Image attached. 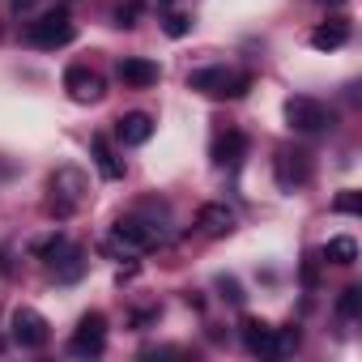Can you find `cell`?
Listing matches in <instances>:
<instances>
[{
	"label": "cell",
	"mask_w": 362,
	"mask_h": 362,
	"mask_svg": "<svg viewBox=\"0 0 362 362\" xmlns=\"http://www.w3.org/2000/svg\"><path fill=\"white\" fill-rule=\"evenodd\" d=\"M324 5H345V0H324Z\"/></svg>",
	"instance_id": "obj_28"
},
{
	"label": "cell",
	"mask_w": 362,
	"mask_h": 362,
	"mask_svg": "<svg viewBox=\"0 0 362 362\" xmlns=\"http://www.w3.org/2000/svg\"><path fill=\"white\" fill-rule=\"evenodd\" d=\"M107 349V315L103 311H86L69 337V354L73 358H98Z\"/></svg>",
	"instance_id": "obj_7"
},
{
	"label": "cell",
	"mask_w": 362,
	"mask_h": 362,
	"mask_svg": "<svg viewBox=\"0 0 362 362\" xmlns=\"http://www.w3.org/2000/svg\"><path fill=\"white\" fill-rule=\"evenodd\" d=\"M0 354H5V337H0Z\"/></svg>",
	"instance_id": "obj_29"
},
{
	"label": "cell",
	"mask_w": 362,
	"mask_h": 362,
	"mask_svg": "<svg viewBox=\"0 0 362 362\" xmlns=\"http://www.w3.org/2000/svg\"><path fill=\"white\" fill-rule=\"evenodd\" d=\"M188 90H197L205 98H243L252 90V73H235L226 64H209V69H197L188 77Z\"/></svg>",
	"instance_id": "obj_4"
},
{
	"label": "cell",
	"mask_w": 362,
	"mask_h": 362,
	"mask_svg": "<svg viewBox=\"0 0 362 362\" xmlns=\"http://www.w3.org/2000/svg\"><path fill=\"white\" fill-rule=\"evenodd\" d=\"M337 315H341V320H358V315H362V290H358V286H345V290H341Z\"/></svg>",
	"instance_id": "obj_20"
},
{
	"label": "cell",
	"mask_w": 362,
	"mask_h": 362,
	"mask_svg": "<svg viewBox=\"0 0 362 362\" xmlns=\"http://www.w3.org/2000/svg\"><path fill=\"white\" fill-rule=\"evenodd\" d=\"M64 90H69V98L81 103V107H94V103L107 98V81H103L94 69H86V64H73V69L64 73Z\"/></svg>",
	"instance_id": "obj_9"
},
{
	"label": "cell",
	"mask_w": 362,
	"mask_h": 362,
	"mask_svg": "<svg viewBox=\"0 0 362 362\" xmlns=\"http://www.w3.org/2000/svg\"><path fill=\"white\" fill-rule=\"evenodd\" d=\"M73 39H77V26H73V13H69L64 5L47 9L43 18H35V22L26 26V43H30V47H39V52L69 47Z\"/></svg>",
	"instance_id": "obj_3"
},
{
	"label": "cell",
	"mask_w": 362,
	"mask_h": 362,
	"mask_svg": "<svg viewBox=\"0 0 362 362\" xmlns=\"http://www.w3.org/2000/svg\"><path fill=\"white\" fill-rule=\"evenodd\" d=\"M47 209L56 214V218H73L77 209H81V201H86V175L77 170V166H60L52 179H47Z\"/></svg>",
	"instance_id": "obj_5"
},
{
	"label": "cell",
	"mask_w": 362,
	"mask_h": 362,
	"mask_svg": "<svg viewBox=\"0 0 362 362\" xmlns=\"http://www.w3.org/2000/svg\"><path fill=\"white\" fill-rule=\"evenodd\" d=\"M188 30H192V18H184V13H170V18H166V35H170V39H184Z\"/></svg>",
	"instance_id": "obj_24"
},
{
	"label": "cell",
	"mask_w": 362,
	"mask_h": 362,
	"mask_svg": "<svg viewBox=\"0 0 362 362\" xmlns=\"http://www.w3.org/2000/svg\"><path fill=\"white\" fill-rule=\"evenodd\" d=\"M273 170H277V184L286 192H294V188L311 184V153H303V149H277Z\"/></svg>",
	"instance_id": "obj_10"
},
{
	"label": "cell",
	"mask_w": 362,
	"mask_h": 362,
	"mask_svg": "<svg viewBox=\"0 0 362 362\" xmlns=\"http://www.w3.org/2000/svg\"><path fill=\"white\" fill-rule=\"evenodd\" d=\"M286 124H290L294 132L315 136V132L332 128V111H328L320 98H311V94H294V98L286 103Z\"/></svg>",
	"instance_id": "obj_6"
},
{
	"label": "cell",
	"mask_w": 362,
	"mask_h": 362,
	"mask_svg": "<svg viewBox=\"0 0 362 362\" xmlns=\"http://www.w3.org/2000/svg\"><path fill=\"white\" fill-rule=\"evenodd\" d=\"M115 136H119V145H145L153 136V115H145V111L119 115L115 119Z\"/></svg>",
	"instance_id": "obj_13"
},
{
	"label": "cell",
	"mask_w": 362,
	"mask_h": 362,
	"mask_svg": "<svg viewBox=\"0 0 362 362\" xmlns=\"http://www.w3.org/2000/svg\"><path fill=\"white\" fill-rule=\"evenodd\" d=\"M349 43V18H328L311 30V47L315 52H337Z\"/></svg>",
	"instance_id": "obj_14"
},
{
	"label": "cell",
	"mask_w": 362,
	"mask_h": 362,
	"mask_svg": "<svg viewBox=\"0 0 362 362\" xmlns=\"http://www.w3.org/2000/svg\"><path fill=\"white\" fill-rule=\"evenodd\" d=\"M235 226H239V218H235V209H230L226 201H209V205H201V214H197V230L209 235V239H226Z\"/></svg>",
	"instance_id": "obj_11"
},
{
	"label": "cell",
	"mask_w": 362,
	"mask_h": 362,
	"mask_svg": "<svg viewBox=\"0 0 362 362\" xmlns=\"http://www.w3.org/2000/svg\"><path fill=\"white\" fill-rule=\"evenodd\" d=\"M13 5V13H26V9H35V0H9Z\"/></svg>",
	"instance_id": "obj_27"
},
{
	"label": "cell",
	"mask_w": 362,
	"mask_h": 362,
	"mask_svg": "<svg viewBox=\"0 0 362 362\" xmlns=\"http://www.w3.org/2000/svg\"><path fill=\"white\" fill-rule=\"evenodd\" d=\"M162 239H166V230L158 222H149L145 214H128L111 226V252H124V256H145Z\"/></svg>",
	"instance_id": "obj_2"
},
{
	"label": "cell",
	"mask_w": 362,
	"mask_h": 362,
	"mask_svg": "<svg viewBox=\"0 0 362 362\" xmlns=\"http://www.w3.org/2000/svg\"><path fill=\"white\" fill-rule=\"evenodd\" d=\"M115 73H119V81H124V86H132V90H149V86L158 81V64H153V60H145V56H124Z\"/></svg>",
	"instance_id": "obj_12"
},
{
	"label": "cell",
	"mask_w": 362,
	"mask_h": 362,
	"mask_svg": "<svg viewBox=\"0 0 362 362\" xmlns=\"http://www.w3.org/2000/svg\"><path fill=\"white\" fill-rule=\"evenodd\" d=\"M239 337H243L247 354H256V358H269V345H273V324H264V320H256V315H243V324H239Z\"/></svg>",
	"instance_id": "obj_15"
},
{
	"label": "cell",
	"mask_w": 362,
	"mask_h": 362,
	"mask_svg": "<svg viewBox=\"0 0 362 362\" xmlns=\"http://www.w3.org/2000/svg\"><path fill=\"white\" fill-rule=\"evenodd\" d=\"M9 337H13V345H22V349H43V345L52 341V324H47L35 307H18V311L9 315Z\"/></svg>",
	"instance_id": "obj_8"
},
{
	"label": "cell",
	"mask_w": 362,
	"mask_h": 362,
	"mask_svg": "<svg viewBox=\"0 0 362 362\" xmlns=\"http://www.w3.org/2000/svg\"><path fill=\"white\" fill-rule=\"evenodd\" d=\"M298 345H303V328H298V324L273 328V345H269V358H290Z\"/></svg>",
	"instance_id": "obj_19"
},
{
	"label": "cell",
	"mask_w": 362,
	"mask_h": 362,
	"mask_svg": "<svg viewBox=\"0 0 362 362\" xmlns=\"http://www.w3.org/2000/svg\"><path fill=\"white\" fill-rule=\"evenodd\" d=\"M315 277H320V260L307 256V260H303V286H315Z\"/></svg>",
	"instance_id": "obj_25"
},
{
	"label": "cell",
	"mask_w": 362,
	"mask_h": 362,
	"mask_svg": "<svg viewBox=\"0 0 362 362\" xmlns=\"http://www.w3.org/2000/svg\"><path fill=\"white\" fill-rule=\"evenodd\" d=\"M328 264H341V269H349L354 260H358V243L349 239V235H337V239H328L324 243V252H320Z\"/></svg>",
	"instance_id": "obj_18"
},
{
	"label": "cell",
	"mask_w": 362,
	"mask_h": 362,
	"mask_svg": "<svg viewBox=\"0 0 362 362\" xmlns=\"http://www.w3.org/2000/svg\"><path fill=\"white\" fill-rule=\"evenodd\" d=\"M158 5H162V9H166V5H170V0H158Z\"/></svg>",
	"instance_id": "obj_30"
},
{
	"label": "cell",
	"mask_w": 362,
	"mask_h": 362,
	"mask_svg": "<svg viewBox=\"0 0 362 362\" xmlns=\"http://www.w3.org/2000/svg\"><path fill=\"white\" fill-rule=\"evenodd\" d=\"M35 256L43 260V269L56 277V281H64V286H73V281H81V273H86V252L69 239V235H52V239H43L39 247H35Z\"/></svg>",
	"instance_id": "obj_1"
},
{
	"label": "cell",
	"mask_w": 362,
	"mask_h": 362,
	"mask_svg": "<svg viewBox=\"0 0 362 362\" xmlns=\"http://www.w3.org/2000/svg\"><path fill=\"white\" fill-rule=\"evenodd\" d=\"M136 13H141V0L119 5V9H115V26H119V30H132V26H136Z\"/></svg>",
	"instance_id": "obj_23"
},
{
	"label": "cell",
	"mask_w": 362,
	"mask_h": 362,
	"mask_svg": "<svg viewBox=\"0 0 362 362\" xmlns=\"http://www.w3.org/2000/svg\"><path fill=\"white\" fill-rule=\"evenodd\" d=\"M243 158H247V136H243L239 128H230L226 136H218V145H214V162H218V166L235 170Z\"/></svg>",
	"instance_id": "obj_16"
},
{
	"label": "cell",
	"mask_w": 362,
	"mask_h": 362,
	"mask_svg": "<svg viewBox=\"0 0 362 362\" xmlns=\"http://www.w3.org/2000/svg\"><path fill=\"white\" fill-rule=\"evenodd\" d=\"M332 214H349V218H358V214H362V192H358V188L337 192V197H332Z\"/></svg>",
	"instance_id": "obj_21"
},
{
	"label": "cell",
	"mask_w": 362,
	"mask_h": 362,
	"mask_svg": "<svg viewBox=\"0 0 362 362\" xmlns=\"http://www.w3.org/2000/svg\"><path fill=\"white\" fill-rule=\"evenodd\" d=\"M153 320H158V307H149V311H136V315H132V328H149Z\"/></svg>",
	"instance_id": "obj_26"
},
{
	"label": "cell",
	"mask_w": 362,
	"mask_h": 362,
	"mask_svg": "<svg viewBox=\"0 0 362 362\" xmlns=\"http://www.w3.org/2000/svg\"><path fill=\"white\" fill-rule=\"evenodd\" d=\"M90 153H94V166H98L103 179H124V162L115 158V149H111V141H107L103 132L90 136Z\"/></svg>",
	"instance_id": "obj_17"
},
{
	"label": "cell",
	"mask_w": 362,
	"mask_h": 362,
	"mask_svg": "<svg viewBox=\"0 0 362 362\" xmlns=\"http://www.w3.org/2000/svg\"><path fill=\"white\" fill-rule=\"evenodd\" d=\"M218 290H222V298H226V303H235V307H243V303H247V294H243V286H239L235 277H218Z\"/></svg>",
	"instance_id": "obj_22"
}]
</instances>
